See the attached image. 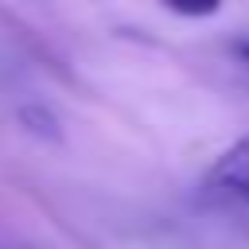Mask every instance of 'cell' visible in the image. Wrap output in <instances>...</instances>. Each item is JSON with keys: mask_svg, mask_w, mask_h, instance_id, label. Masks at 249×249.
Masks as SVG:
<instances>
[{"mask_svg": "<svg viewBox=\"0 0 249 249\" xmlns=\"http://www.w3.org/2000/svg\"><path fill=\"white\" fill-rule=\"evenodd\" d=\"M4 249H27V245H4Z\"/></svg>", "mask_w": 249, "mask_h": 249, "instance_id": "obj_5", "label": "cell"}, {"mask_svg": "<svg viewBox=\"0 0 249 249\" xmlns=\"http://www.w3.org/2000/svg\"><path fill=\"white\" fill-rule=\"evenodd\" d=\"M167 12H171V16H191V19H202V16H214V12H218V4H202V8H198V4H191V8H183V4H167Z\"/></svg>", "mask_w": 249, "mask_h": 249, "instance_id": "obj_3", "label": "cell"}, {"mask_svg": "<svg viewBox=\"0 0 249 249\" xmlns=\"http://www.w3.org/2000/svg\"><path fill=\"white\" fill-rule=\"evenodd\" d=\"M237 54H241V58L249 62V39H241V43H237Z\"/></svg>", "mask_w": 249, "mask_h": 249, "instance_id": "obj_4", "label": "cell"}, {"mask_svg": "<svg viewBox=\"0 0 249 249\" xmlns=\"http://www.w3.org/2000/svg\"><path fill=\"white\" fill-rule=\"evenodd\" d=\"M19 124L31 132V136H39V140H62V117L51 109V105H43V101H27V105H19Z\"/></svg>", "mask_w": 249, "mask_h": 249, "instance_id": "obj_2", "label": "cell"}, {"mask_svg": "<svg viewBox=\"0 0 249 249\" xmlns=\"http://www.w3.org/2000/svg\"><path fill=\"white\" fill-rule=\"evenodd\" d=\"M206 187L237 206H249V136L233 140L206 171Z\"/></svg>", "mask_w": 249, "mask_h": 249, "instance_id": "obj_1", "label": "cell"}]
</instances>
